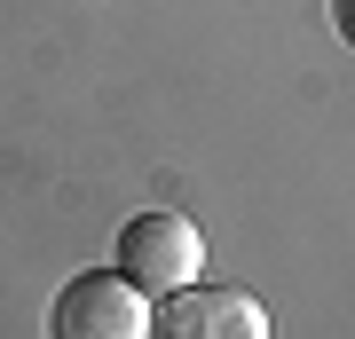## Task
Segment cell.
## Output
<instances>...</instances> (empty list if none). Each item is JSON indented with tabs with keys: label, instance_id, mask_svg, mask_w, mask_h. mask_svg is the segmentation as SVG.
<instances>
[{
	"label": "cell",
	"instance_id": "cell-2",
	"mask_svg": "<svg viewBox=\"0 0 355 339\" xmlns=\"http://www.w3.org/2000/svg\"><path fill=\"white\" fill-rule=\"evenodd\" d=\"M48 339H150V300L119 277V268H87L55 292Z\"/></svg>",
	"mask_w": 355,
	"mask_h": 339
},
{
	"label": "cell",
	"instance_id": "cell-1",
	"mask_svg": "<svg viewBox=\"0 0 355 339\" xmlns=\"http://www.w3.org/2000/svg\"><path fill=\"white\" fill-rule=\"evenodd\" d=\"M119 277H127L142 300H166V292L205 277V229L174 205H150L119 229Z\"/></svg>",
	"mask_w": 355,
	"mask_h": 339
},
{
	"label": "cell",
	"instance_id": "cell-4",
	"mask_svg": "<svg viewBox=\"0 0 355 339\" xmlns=\"http://www.w3.org/2000/svg\"><path fill=\"white\" fill-rule=\"evenodd\" d=\"M331 32H340L347 48H355V0H331Z\"/></svg>",
	"mask_w": 355,
	"mask_h": 339
},
{
	"label": "cell",
	"instance_id": "cell-3",
	"mask_svg": "<svg viewBox=\"0 0 355 339\" xmlns=\"http://www.w3.org/2000/svg\"><path fill=\"white\" fill-rule=\"evenodd\" d=\"M150 339H277L268 308L237 284H182L150 315Z\"/></svg>",
	"mask_w": 355,
	"mask_h": 339
}]
</instances>
